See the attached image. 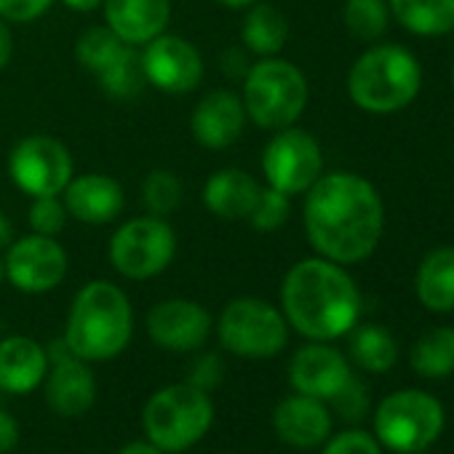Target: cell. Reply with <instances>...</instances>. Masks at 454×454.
I'll list each match as a JSON object with an SVG mask.
<instances>
[{
  "label": "cell",
  "mask_w": 454,
  "mask_h": 454,
  "mask_svg": "<svg viewBox=\"0 0 454 454\" xmlns=\"http://www.w3.org/2000/svg\"><path fill=\"white\" fill-rule=\"evenodd\" d=\"M305 236L313 252L342 268L369 260L385 231V206L377 187L353 171L321 174L305 192Z\"/></svg>",
  "instance_id": "6da1fadb"
},
{
  "label": "cell",
  "mask_w": 454,
  "mask_h": 454,
  "mask_svg": "<svg viewBox=\"0 0 454 454\" xmlns=\"http://www.w3.org/2000/svg\"><path fill=\"white\" fill-rule=\"evenodd\" d=\"M281 313L305 340L332 342L358 324L361 292L342 265L324 257L300 260L281 281Z\"/></svg>",
  "instance_id": "7a4b0ae2"
},
{
  "label": "cell",
  "mask_w": 454,
  "mask_h": 454,
  "mask_svg": "<svg viewBox=\"0 0 454 454\" xmlns=\"http://www.w3.org/2000/svg\"><path fill=\"white\" fill-rule=\"evenodd\" d=\"M134 337V308L129 294L105 278L89 281L73 297L65 334L70 353L102 364L118 358Z\"/></svg>",
  "instance_id": "3957f363"
},
{
  "label": "cell",
  "mask_w": 454,
  "mask_h": 454,
  "mask_svg": "<svg viewBox=\"0 0 454 454\" xmlns=\"http://www.w3.org/2000/svg\"><path fill=\"white\" fill-rule=\"evenodd\" d=\"M422 86L417 57L395 43L372 46L348 73V94L356 107L372 115H393L409 107Z\"/></svg>",
  "instance_id": "277c9868"
},
{
  "label": "cell",
  "mask_w": 454,
  "mask_h": 454,
  "mask_svg": "<svg viewBox=\"0 0 454 454\" xmlns=\"http://www.w3.org/2000/svg\"><path fill=\"white\" fill-rule=\"evenodd\" d=\"M214 417L216 409L211 393L190 382H174L145 401L142 430L145 438L166 454H182L208 435Z\"/></svg>",
  "instance_id": "5b68a950"
},
{
  "label": "cell",
  "mask_w": 454,
  "mask_h": 454,
  "mask_svg": "<svg viewBox=\"0 0 454 454\" xmlns=\"http://www.w3.org/2000/svg\"><path fill=\"white\" fill-rule=\"evenodd\" d=\"M310 99L305 73L281 57H265L252 62L249 73L244 75L241 102L247 107V118L265 129L281 131L297 126Z\"/></svg>",
  "instance_id": "8992f818"
},
{
  "label": "cell",
  "mask_w": 454,
  "mask_h": 454,
  "mask_svg": "<svg viewBox=\"0 0 454 454\" xmlns=\"http://www.w3.org/2000/svg\"><path fill=\"white\" fill-rule=\"evenodd\" d=\"M214 326L222 350L247 361L276 358L289 342V324L281 308L262 297H233Z\"/></svg>",
  "instance_id": "52a82bcc"
},
{
  "label": "cell",
  "mask_w": 454,
  "mask_h": 454,
  "mask_svg": "<svg viewBox=\"0 0 454 454\" xmlns=\"http://www.w3.org/2000/svg\"><path fill=\"white\" fill-rule=\"evenodd\" d=\"M446 425L441 401L425 390H395L374 411V438L395 454H419L430 449Z\"/></svg>",
  "instance_id": "ba28073f"
},
{
  "label": "cell",
  "mask_w": 454,
  "mask_h": 454,
  "mask_svg": "<svg viewBox=\"0 0 454 454\" xmlns=\"http://www.w3.org/2000/svg\"><path fill=\"white\" fill-rule=\"evenodd\" d=\"M176 257V231L166 216L142 214L118 224L107 244L113 270L129 281L160 276Z\"/></svg>",
  "instance_id": "9c48e42d"
},
{
  "label": "cell",
  "mask_w": 454,
  "mask_h": 454,
  "mask_svg": "<svg viewBox=\"0 0 454 454\" xmlns=\"http://www.w3.org/2000/svg\"><path fill=\"white\" fill-rule=\"evenodd\" d=\"M75 59L81 70L89 73L113 99H137L147 86L139 51L121 41L107 25H97L81 33L75 41Z\"/></svg>",
  "instance_id": "30bf717a"
},
{
  "label": "cell",
  "mask_w": 454,
  "mask_h": 454,
  "mask_svg": "<svg viewBox=\"0 0 454 454\" xmlns=\"http://www.w3.org/2000/svg\"><path fill=\"white\" fill-rule=\"evenodd\" d=\"M260 166L268 187H276L289 198L305 195L324 174V153L310 131L289 126L273 131L262 150Z\"/></svg>",
  "instance_id": "8fae6325"
},
{
  "label": "cell",
  "mask_w": 454,
  "mask_h": 454,
  "mask_svg": "<svg viewBox=\"0 0 454 454\" xmlns=\"http://www.w3.org/2000/svg\"><path fill=\"white\" fill-rule=\"evenodd\" d=\"M9 176L30 198L62 195L75 176L70 147L49 134H30L9 153Z\"/></svg>",
  "instance_id": "7c38bea8"
},
{
  "label": "cell",
  "mask_w": 454,
  "mask_h": 454,
  "mask_svg": "<svg viewBox=\"0 0 454 454\" xmlns=\"http://www.w3.org/2000/svg\"><path fill=\"white\" fill-rule=\"evenodd\" d=\"M6 281L22 294H49L67 278L70 254L51 236H17L4 254Z\"/></svg>",
  "instance_id": "4fadbf2b"
},
{
  "label": "cell",
  "mask_w": 454,
  "mask_h": 454,
  "mask_svg": "<svg viewBox=\"0 0 454 454\" xmlns=\"http://www.w3.org/2000/svg\"><path fill=\"white\" fill-rule=\"evenodd\" d=\"M145 83L168 97H184L195 91L203 81V57L182 35L163 33L142 46L139 51Z\"/></svg>",
  "instance_id": "5bb4252c"
},
{
  "label": "cell",
  "mask_w": 454,
  "mask_h": 454,
  "mask_svg": "<svg viewBox=\"0 0 454 454\" xmlns=\"http://www.w3.org/2000/svg\"><path fill=\"white\" fill-rule=\"evenodd\" d=\"M145 326L147 337L160 350L198 353L214 332V318L200 302L187 297H171L150 308Z\"/></svg>",
  "instance_id": "9a60e30c"
},
{
  "label": "cell",
  "mask_w": 454,
  "mask_h": 454,
  "mask_svg": "<svg viewBox=\"0 0 454 454\" xmlns=\"http://www.w3.org/2000/svg\"><path fill=\"white\" fill-rule=\"evenodd\" d=\"M49 374L43 380L46 403L59 417H81L86 414L97 401V377L91 372V364L73 356L65 340L51 342L49 348Z\"/></svg>",
  "instance_id": "2e32d148"
},
{
  "label": "cell",
  "mask_w": 454,
  "mask_h": 454,
  "mask_svg": "<svg viewBox=\"0 0 454 454\" xmlns=\"http://www.w3.org/2000/svg\"><path fill=\"white\" fill-rule=\"evenodd\" d=\"M247 107L241 94L231 89H214L203 94L190 113V134L206 150L233 147L247 129Z\"/></svg>",
  "instance_id": "e0dca14e"
},
{
  "label": "cell",
  "mask_w": 454,
  "mask_h": 454,
  "mask_svg": "<svg viewBox=\"0 0 454 454\" xmlns=\"http://www.w3.org/2000/svg\"><path fill=\"white\" fill-rule=\"evenodd\" d=\"M350 377V361L329 342L310 340L289 361L292 390L318 401H332Z\"/></svg>",
  "instance_id": "ac0fdd59"
},
{
  "label": "cell",
  "mask_w": 454,
  "mask_h": 454,
  "mask_svg": "<svg viewBox=\"0 0 454 454\" xmlns=\"http://www.w3.org/2000/svg\"><path fill=\"white\" fill-rule=\"evenodd\" d=\"M62 200H65L67 214L75 222L91 224V227L113 224L126 208L123 184L115 176L102 174V171L73 176L62 192Z\"/></svg>",
  "instance_id": "d6986e66"
},
{
  "label": "cell",
  "mask_w": 454,
  "mask_h": 454,
  "mask_svg": "<svg viewBox=\"0 0 454 454\" xmlns=\"http://www.w3.org/2000/svg\"><path fill=\"white\" fill-rule=\"evenodd\" d=\"M273 430L292 449H318L332 435V409L326 401L292 393L276 403Z\"/></svg>",
  "instance_id": "ffe728a7"
},
{
  "label": "cell",
  "mask_w": 454,
  "mask_h": 454,
  "mask_svg": "<svg viewBox=\"0 0 454 454\" xmlns=\"http://www.w3.org/2000/svg\"><path fill=\"white\" fill-rule=\"evenodd\" d=\"M105 25L129 46L142 49L171 22V0H102Z\"/></svg>",
  "instance_id": "44dd1931"
},
{
  "label": "cell",
  "mask_w": 454,
  "mask_h": 454,
  "mask_svg": "<svg viewBox=\"0 0 454 454\" xmlns=\"http://www.w3.org/2000/svg\"><path fill=\"white\" fill-rule=\"evenodd\" d=\"M49 350L27 337L9 334L0 340V390L6 395H27L35 393L49 374Z\"/></svg>",
  "instance_id": "7402d4cb"
},
{
  "label": "cell",
  "mask_w": 454,
  "mask_h": 454,
  "mask_svg": "<svg viewBox=\"0 0 454 454\" xmlns=\"http://www.w3.org/2000/svg\"><path fill=\"white\" fill-rule=\"evenodd\" d=\"M260 182L239 168V166H224L208 174L203 182V206L211 216L222 222H247L257 195H260Z\"/></svg>",
  "instance_id": "603a6c76"
},
{
  "label": "cell",
  "mask_w": 454,
  "mask_h": 454,
  "mask_svg": "<svg viewBox=\"0 0 454 454\" xmlns=\"http://www.w3.org/2000/svg\"><path fill=\"white\" fill-rule=\"evenodd\" d=\"M414 292L433 313L454 310V247H438L425 254L414 276Z\"/></svg>",
  "instance_id": "cb8c5ba5"
},
{
  "label": "cell",
  "mask_w": 454,
  "mask_h": 454,
  "mask_svg": "<svg viewBox=\"0 0 454 454\" xmlns=\"http://www.w3.org/2000/svg\"><path fill=\"white\" fill-rule=\"evenodd\" d=\"M289 41V20L284 12H278L273 4L257 0L254 6L247 9L244 25H241V46L252 57H278L281 49Z\"/></svg>",
  "instance_id": "d4e9b609"
},
{
  "label": "cell",
  "mask_w": 454,
  "mask_h": 454,
  "mask_svg": "<svg viewBox=\"0 0 454 454\" xmlns=\"http://www.w3.org/2000/svg\"><path fill=\"white\" fill-rule=\"evenodd\" d=\"M390 17L411 35L438 38L454 30V0H387Z\"/></svg>",
  "instance_id": "484cf974"
},
{
  "label": "cell",
  "mask_w": 454,
  "mask_h": 454,
  "mask_svg": "<svg viewBox=\"0 0 454 454\" xmlns=\"http://www.w3.org/2000/svg\"><path fill=\"white\" fill-rule=\"evenodd\" d=\"M350 361L372 374H385L398 361V342L390 329L380 324H364L350 329Z\"/></svg>",
  "instance_id": "4316f807"
},
{
  "label": "cell",
  "mask_w": 454,
  "mask_h": 454,
  "mask_svg": "<svg viewBox=\"0 0 454 454\" xmlns=\"http://www.w3.org/2000/svg\"><path fill=\"white\" fill-rule=\"evenodd\" d=\"M411 369L425 380H446L454 374V326L425 332L409 350Z\"/></svg>",
  "instance_id": "83f0119b"
},
{
  "label": "cell",
  "mask_w": 454,
  "mask_h": 454,
  "mask_svg": "<svg viewBox=\"0 0 454 454\" xmlns=\"http://www.w3.org/2000/svg\"><path fill=\"white\" fill-rule=\"evenodd\" d=\"M342 22L356 41H377L390 25L387 0H345Z\"/></svg>",
  "instance_id": "f1b7e54d"
},
{
  "label": "cell",
  "mask_w": 454,
  "mask_h": 454,
  "mask_svg": "<svg viewBox=\"0 0 454 454\" xmlns=\"http://www.w3.org/2000/svg\"><path fill=\"white\" fill-rule=\"evenodd\" d=\"M184 200V184L171 168H153L142 179V206L147 214L168 216Z\"/></svg>",
  "instance_id": "f546056e"
},
{
  "label": "cell",
  "mask_w": 454,
  "mask_h": 454,
  "mask_svg": "<svg viewBox=\"0 0 454 454\" xmlns=\"http://www.w3.org/2000/svg\"><path fill=\"white\" fill-rule=\"evenodd\" d=\"M292 216V198L284 195L276 187H260V195L247 216V222L254 227L257 233H276L289 222Z\"/></svg>",
  "instance_id": "4dcf8cb0"
},
{
  "label": "cell",
  "mask_w": 454,
  "mask_h": 454,
  "mask_svg": "<svg viewBox=\"0 0 454 454\" xmlns=\"http://www.w3.org/2000/svg\"><path fill=\"white\" fill-rule=\"evenodd\" d=\"M67 208L62 195H43V198H33L30 208H27V222L30 231L38 236H51L59 239V233L65 231L67 224Z\"/></svg>",
  "instance_id": "1f68e13d"
},
{
  "label": "cell",
  "mask_w": 454,
  "mask_h": 454,
  "mask_svg": "<svg viewBox=\"0 0 454 454\" xmlns=\"http://www.w3.org/2000/svg\"><path fill=\"white\" fill-rule=\"evenodd\" d=\"M329 403L345 422H358L369 411V390L358 377H350Z\"/></svg>",
  "instance_id": "d6a6232c"
},
{
  "label": "cell",
  "mask_w": 454,
  "mask_h": 454,
  "mask_svg": "<svg viewBox=\"0 0 454 454\" xmlns=\"http://www.w3.org/2000/svg\"><path fill=\"white\" fill-rule=\"evenodd\" d=\"M321 454H382V446L374 438V433H366L361 427H350V430H342L337 435H329L324 441Z\"/></svg>",
  "instance_id": "836d02e7"
},
{
  "label": "cell",
  "mask_w": 454,
  "mask_h": 454,
  "mask_svg": "<svg viewBox=\"0 0 454 454\" xmlns=\"http://www.w3.org/2000/svg\"><path fill=\"white\" fill-rule=\"evenodd\" d=\"M222 380H224V361H222V356H216V353H198L190 361V366H187V380L184 382L211 393L214 387L222 385Z\"/></svg>",
  "instance_id": "e575fe53"
},
{
  "label": "cell",
  "mask_w": 454,
  "mask_h": 454,
  "mask_svg": "<svg viewBox=\"0 0 454 454\" xmlns=\"http://www.w3.org/2000/svg\"><path fill=\"white\" fill-rule=\"evenodd\" d=\"M54 0H0V20L9 25H30L49 14Z\"/></svg>",
  "instance_id": "d590c367"
},
{
  "label": "cell",
  "mask_w": 454,
  "mask_h": 454,
  "mask_svg": "<svg viewBox=\"0 0 454 454\" xmlns=\"http://www.w3.org/2000/svg\"><path fill=\"white\" fill-rule=\"evenodd\" d=\"M20 438H22V427H20L17 417L4 403H0V454L14 451Z\"/></svg>",
  "instance_id": "8d00e7d4"
},
{
  "label": "cell",
  "mask_w": 454,
  "mask_h": 454,
  "mask_svg": "<svg viewBox=\"0 0 454 454\" xmlns=\"http://www.w3.org/2000/svg\"><path fill=\"white\" fill-rule=\"evenodd\" d=\"M222 67H224V73L231 75V78H241V81H244V75H247L249 67H252L249 51H247V49H239V46L227 49L224 57H222Z\"/></svg>",
  "instance_id": "74e56055"
},
{
  "label": "cell",
  "mask_w": 454,
  "mask_h": 454,
  "mask_svg": "<svg viewBox=\"0 0 454 454\" xmlns=\"http://www.w3.org/2000/svg\"><path fill=\"white\" fill-rule=\"evenodd\" d=\"M12 57H14V35H12L9 22L0 20V73L9 67Z\"/></svg>",
  "instance_id": "f35d334b"
},
{
  "label": "cell",
  "mask_w": 454,
  "mask_h": 454,
  "mask_svg": "<svg viewBox=\"0 0 454 454\" xmlns=\"http://www.w3.org/2000/svg\"><path fill=\"white\" fill-rule=\"evenodd\" d=\"M118 454H166L163 449H158L153 441H147V438H134V441H129V443H123L121 449H118Z\"/></svg>",
  "instance_id": "ab89813d"
},
{
  "label": "cell",
  "mask_w": 454,
  "mask_h": 454,
  "mask_svg": "<svg viewBox=\"0 0 454 454\" xmlns=\"http://www.w3.org/2000/svg\"><path fill=\"white\" fill-rule=\"evenodd\" d=\"M14 239H17V227L12 222V216L6 211H0V252H6Z\"/></svg>",
  "instance_id": "60d3db41"
},
{
  "label": "cell",
  "mask_w": 454,
  "mask_h": 454,
  "mask_svg": "<svg viewBox=\"0 0 454 454\" xmlns=\"http://www.w3.org/2000/svg\"><path fill=\"white\" fill-rule=\"evenodd\" d=\"M62 4L78 14H91V12H99L102 9V0H62Z\"/></svg>",
  "instance_id": "b9f144b4"
},
{
  "label": "cell",
  "mask_w": 454,
  "mask_h": 454,
  "mask_svg": "<svg viewBox=\"0 0 454 454\" xmlns=\"http://www.w3.org/2000/svg\"><path fill=\"white\" fill-rule=\"evenodd\" d=\"M222 9H231V12H247L249 6H254L257 0H214Z\"/></svg>",
  "instance_id": "7bdbcfd3"
},
{
  "label": "cell",
  "mask_w": 454,
  "mask_h": 454,
  "mask_svg": "<svg viewBox=\"0 0 454 454\" xmlns=\"http://www.w3.org/2000/svg\"><path fill=\"white\" fill-rule=\"evenodd\" d=\"M4 281H6V270H4V257H0V286H4Z\"/></svg>",
  "instance_id": "ee69618b"
},
{
  "label": "cell",
  "mask_w": 454,
  "mask_h": 454,
  "mask_svg": "<svg viewBox=\"0 0 454 454\" xmlns=\"http://www.w3.org/2000/svg\"><path fill=\"white\" fill-rule=\"evenodd\" d=\"M451 86H454V65H451Z\"/></svg>",
  "instance_id": "f6af8a7d"
}]
</instances>
